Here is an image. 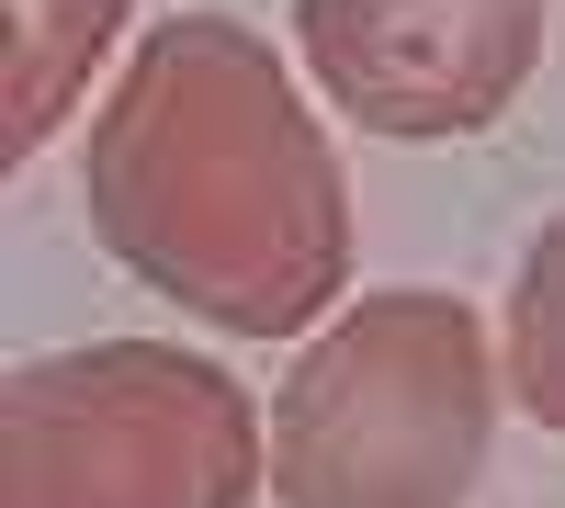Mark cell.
<instances>
[{
  "mask_svg": "<svg viewBox=\"0 0 565 508\" xmlns=\"http://www.w3.org/2000/svg\"><path fill=\"white\" fill-rule=\"evenodd\" d=\"M79 204L114 271L226 339H295L351 283V181L295 68L238 12H170L136 34L90 114Z\"/></svg>",
  "mask_w": 565,
  "mask_h": 508,
  "instance_id": "6da1fadb",
  "label": "cell"
},
{
  "mask_svg": "<svg viewBox=\"0 0 565 508\" xmlns=\"http://www.w3.org/2000/svg\"><path fill=\"white\" fill-rule=\"evenodd\" d=\"M509 361L487 316L441 283H385L340 305L271 396L282 508H463L498 441Z\"/></svg>",
  "mask_w": 565,
  "mask_h": 508,
  "instance_id": "7a4b0ae2",
  "label": "cell"
},
{
  "mask_svg": "<svg viewBox=\"0 0 565 508\" xmlns=\"http://www.w3.org/2000/svg\"><path fill=\"white\" fill-rule=\"evenodd\" d=\"M271 430L226 361L90 339L0 374V508H249Z\"/></svg>",
  "mask_w": 565,
  "mask_h": 508,
  "instance_id": "3957f363",
  "label": "cell"
},
{
  "mask_svg": "<svg viewBox=\"0 0 565 508\" xmlns=\"http://www.w3.org/2000/svg\"><path fill=\"white\" fill-rule=\"evenodd\" d=\"M306 79L362 136H476L543 68V0H295Z\"/></svg>",
  "mask_w": 565,
  "mask_h": 508,
  "instance_id": "277c9868",
  "label": "cell"
},
{
  "mask_svg": "<svg viewBox=\"0 0 565 508\" xmlns=\"http://www.w3.org/2000/svg\"><path fill=\"white\" fill-rule=\"evenodd\" d=\"M0 12H12V79H0L12 90V125H0V148L34 159L45 136L79 114V90L114 57V34H125L136 0H0Z\"/></svg>",
  "mask_w": 565,
  "mask_h": 508,
  "instance_id": "5b68a950",
  "label": "cell"
},
{
  "mask_svg": "<svg viewBox=\"0 0 565 508\" xmlns=\"http://www.w3.org/2000/svg\"><path fill=\"white\" fill-rule=\"evenodd\" d=\"M498 361H509V396L565 441V215L521 249L509 271V328H498Z\"/></svg>",
  "mask_w": 565,
  "mask_h": 508,
  "instance_id": "8992f818",
  "label": "cell"
}]
</instances>
